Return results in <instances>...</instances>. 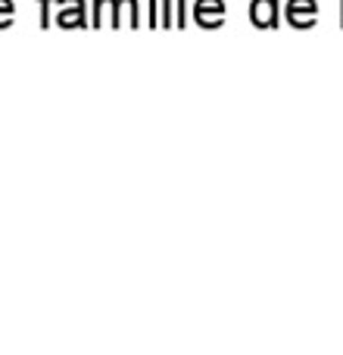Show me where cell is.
<instances>
[{
    "label": "cell",
    "mask_w": 343,
    "mask_h": 355,
    "mask_svg": "<svg viewBox=\"0 0 343 355\" xmlns=\"http://www.w3.org/2000/svg\"><path fill=\"white\" fill-rule=\"evenodd\" d=\"M53 12H56V25L66 31L69 28H87V25H91L85 0H56Z\"/></svg>",
    "instance_id": "1"
},
{
    "label": "cell",
    "mask_w": 343,
    "mask_h": 355,
    "mask_svg": "<svg viewBox=\"0 0 343 355\" xmlns=\"http://www.w3.org/2000/svg\"><path fill=\"white\" fill-rule=\"evenodd\" d=\"M194 19L203 28H219V25H225V0H196Z\"/></svg>",
    "instance_id": "2"
},
{
    "label": "cell",
    "mask_w": 343,
    "mask_h": 355,
    "mask_svg": "<svg viewBox=\"0 0 343 355\" xmlns=\"http://www.w3.org/2000/svg\"><path fill=\"white\" fill-rule=\"evenodd\" d=\"M91 28H119V0H94Z\"/></svg>",
    "instance_id": "3"
},
{
    "label": "cell",
    "mask_w": 343,
    "mask_h": 355,
    "mask_svg": "<svg viewBox=\"0 0 343 355\" xmlns=\"http://www.w3.org/2000/svg\"><path fill=\"white\" fill-rule=\"evenodd\" d=\"M315 0H287V22L294 28H312L315 25Z\"/></svg>",
    "instance_id": "4"
},
{
    "label": "cell",
    "mask_w": 343,
    "mask_h": 355,
    "mask_svg": "<svg viewBox=\"0 0 343 355\" xmlns=\"http://www.w3.org/2000/svg\"><path fill=\"white\" fill-rule=\"evenodd\" d=\"M250 19L256 28H275L278 25V0H253Z\"/></svg>",
    "instance_id": "5"
},
{
    "label": "cell",
    "mask_w": 343,
    "mask_h": 355,
    "mask_svg": "<svg viewBox=\"0 0 343 355\" xmlns=\"http://www.w3.org/2000/svg\"><path fill=\"white\" fill-rule=\"evenodd\" d=\"M137 28L141 25V12H137V0H119V28Z\"/></svg>",
    "instance_id": "6"
},
{
    "label": "cell",
    "mask_w": 343,
    "mask_h": 355,
    "mask_svg": "<svg viewBox=\"0 0 343 355\" xmlns=\"http://www.w3.org/2000/svg\"><path fill=\"white\" fill-rule=\"evenodd\" d=\"M16 22V3L12 0H0V31H6Z\"/></svg>",
    "instance_id": "7"
},
{
    "label": "cell",
    "mask_w": 343,
    "mask_h": 355,
    "mask_svg": "<svg viewBox=\"0 0 343 355\" xmlns=\"http://www.w3.org/2000/svg\"><path fill=\"white\" fill-rule=\"evenodd\" d=\"M53 3H56V0H37V12H41L37 19H41V28H47V25H50V12H53Z\"/></svg>",
    "instance_id": "8"
},
{
    "label": "cell",
    "mask_w": 343,
    "mask_h": 355,
    "mask_svg": "<svg viewBox=\"0 0 343 355\" xmlns=\"http://www.w3.org/2000/svg\"><path fill=\"white\" fill-rule=\"evenodd\" d=\"M162 3V19L160 22L166 25V28H172V22H175V16H172V6H175V0H160Z\"/></svg>",
    "instance_id": "9"
}]
</instances>
